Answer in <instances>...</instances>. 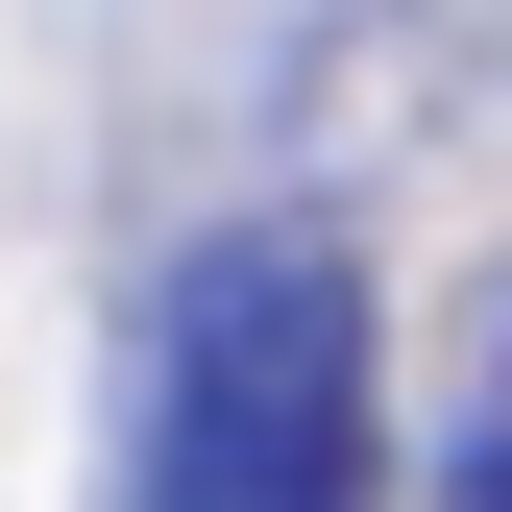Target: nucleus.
<instances>
[{"label": "nucleus", "instance_id": "nucleus-1", "mask_svg": "<svg viewBox=\"0 0 512 512\" xmlns=\"http://www.w3.org/2000/svg\"><path fill=\"white\" fill-rule=\"evenodd\" d=\"M122 512H391V317L342 220H220L171 269Z\"/></svg>", "mask_w": 512, "mask_h": 512}, {"label": "nucleus", "instance_id": "nucleus-2", "mask_svg": "<svg viewBox=\"0 0 512 512\" xmlns=\"http://www.w3.org/2000/svg\"><path fill=\"white\" fill-rule=\"evenodd\" d=\"M464 512H512V342H488V415H464Z\"/></svg>", "mask_w": 512, "mask_h": 512}]
</instances>
